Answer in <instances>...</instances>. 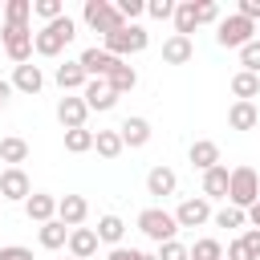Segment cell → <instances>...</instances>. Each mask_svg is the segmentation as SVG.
<instances>
[{
    "label": "cell",
    "mask_w": 260,
    "mask_h": 260,
    "mask_svg": "<svg viewBox=\"0 0 260 260\" xmlns=\"http://www.w3.org/2000/svg\"><path fill=\"white\" fill-rule=\"evenodd\" d=\"M73 37H77V24H73L69 16H57L53 24H41V28L32 32V53H41V57H57Z\"/></svg>",
    "instance_id": "6da1fadb"
},
{
    "label": "cell",
    "mask_w": 260,
    "mask_h": 260,
    "mask_svg": "<svg viewBox=\"0 0 260 260\" xmlns=\"http://www.w3.org/2000/svg\"><path fill=\"white\" fill-rule=\"evenodd\" d=\"M102 41H106L102 49H106L110 57H118V61H126L130 53H142V49L150 45V32H146L142 24H122L118 32H110V37H102Z\"/></svg>",
    "instance_id": "7a4b0ae2"
},
{
    "label": "cell",
    "mask_w": 260,
    "mask_h": 260,
    "mask_svg": "<svg viewBox=\"0 0 260 260\" xmlns=\"http://www.w3.org/2000/svg\"><path fill=\"white\" fill-rule=\"evenodd\" d=\"M228 199H232V207L248 211V207L260 199V175H256L252 167H236L232 179H228Z\"/></svg>",
    "instance_id": "3957f363"
},
{
    "label": "cell",
    "mask_w": 260,
    "mask_h": 260,
    "mask_svg": "<svg viewBox=\"0 0 260 260\" xmlns=\"http://www.w3.org/2000/svg\"><path fill=\"white\" fill-rule=\"evenodd\" d=\"M81 20H85L93 32H102V37H110V32H118V28L126 24L122 12H118V4H110V0H85Z\"/></svg>",
    "instance_id": "277c9868"
},
{
    "label": "cell",
    "mask_w": 260,
    "mask_h": 260,
    "mask_svg": "<svg viewBox=\"0 0 260 260\" xmlns=\"http://www.w3.org/2000/svg\"><path fill=\"white\" fill-rule=\"evenodd\" d=\"M138 232H142L146 240H154V244H167V240H175L179 223H175V215L162 211V207H142V211H138Z\"/></svg>",
    "instance_id": "5b68a950"
},
{
    "label": "cell",
    "mask_w": 260,
    "mask_h": 260,
    "mask_svg": "<svg viewBox=\"0 0 260 260\" xmlns=\"http://www.w3.org/2000/svg\"><path fill=\"white\" fill-rule=\"evenodd\" d=\"M252 32H256V24L244 20L240 12H232V16H223V20L215 24V41H219L223 49H244L248 41H256Z\"/></svg>",
    "instance_id": "8992f818"
},
{
    "label": "cell",
    "mask_w": 260,
    "mask_h": 260,
    "mask_svg": "<svg viewBox=\"0 0 260 260\" xmlns=\"http://www.w3.org/2000/svg\"><path fill=\"white\" fill-rule=\"evenodd\" d=\"M4 53L16 61V65H28L32 57V24H4Z\"/></svg>",
    "instance_id": "52a82bcc"
},
{
    "label": "cell",
    "mask_w": 260,
    "mask_h": 260,
    "mask_svg": "<svg viewBox=\"0 0 260 260\" xmlns=\"http://www.w3.org/2000/svg\"><path fill=\"white\" fill-rule=\"evenodd\" d=\"M28 195H32L28 175H24L20 167H4V171H0V199H8V203H24Z\"/></svg>",
    "instance_id": "ba28073f"
},
{
    "label": "cell",
    "mask_w": 260,
    "mask_h": 260,
    "mask_svg": "<svg viewBox=\"0 0 260 260\" xmlns=\"http://www.w3.org/2000/svg\"><path fill=\"white\" fill-rule=\"evenodd\" d=\"M81 102H85V110H114L118 106V93L110 89L106 77H89L85 89H81Z\"/></svg>",
    "instance_id": "9c48e42d"
},
{
    "label": "cell",
    "mask_w": 260,
    "mask_h": 260,
    "mask_svg": "<svg viewBox=\"0 0 260 260\" xmlns=\"http://www.w3.org/2000/svg\"><path fill=\"white\" fill-rule=\"evenodd\" d=\"M207 219H211V203H207L203 195L183 199V203H179V211H175V223H179V228H203Z\"/></svg>",
    "instance_id": "30bf717a"
},
{
    "label": "cell",
    "mask_w": 260,
    "mask_h": 260,
    "mask_svg": "<svg viewBox=\"0 0 260 260\" xmlns=\"http://www.w3.org/2000/svg\"><path fill=\"white\" fill-rule=\"evenodd\" d=\"M85 102H81V93H65L61 102H57V122L65 126V130H81L85 126Z\"/></svg>",
    "instance_id": "8fae6325"
},
{
    "label": "cell",
    "mask_w": 260,
    "mask_h": 260,
    "mask_svg": "<svg viewBox=\"0 0 260 260\" xmlns=\"http://www.w3.org/2000/svg\"><path fill=\"white\" fill-rule=\"evenodd\" d=\"M85 215H89L85 195H61V199H57V219H61L65 228H81Z\"/></svg>",
    "instance_id": "7c38bea8"
},
{
    "label": "cell",
    "mask_w": 260,
    "mask_h": 260,
    "mask_svg": "<svg viewBox=\"0 0 260 260\" xmlns=\"http://www.w3.org/2000/svg\"><path fill=\"white\" fill-rule=\"evenodd\" d=\"M77 61H81L85 77H110V73H114V65H118V57H110V53H106V49H98V45H93V49H85Z\"/></svg>",
    "instance_id": "4fadbf2b"
},
{
    "label": "cell",
    "mask_w": 260,
    "mask_h": 260,
    "mask_svg": "<svg viewBox=\"0 0 260 260\" xmlns=\"http://www.w3.org/2000/svg\"><path fill=\"white\" fill-rule=\"evenodd\" d=\"M65 248H69L73 260H89V256L98 252V232H93V228H69Z\"/></svg>",
    "instance_id": "5bb4252c"
},
{
    "label": "cell",
    "mask_w": 260,
    "mask_h": 260,
    "mask_svg": "<svg viewBox=\"0 0 260 260\" xmlns=\"http://www.w3.org/2000/svg\"><path fill=\"white\" fill-rule=\"evenodd\" d=\"M24 215H28L32 223H49V219H57V199L45 195V191H32V195L24 199Z\"/></svg>",
    "instance_id": "9a60e30c"
},
{
    "label": "cell",
    "mask_w": 260,
    "mask_h": 260,
    "mask_svg": "<svg viewBox=\"0 0 260 260\" xmlns=\"http://www.w3.org/2000/svg\"><path fill=\"white\" fill-rule=\"evenodd\" d=\"M195 57V45H191V37H179V32H171L167 41H162V61L167 65H187Z\"/></svg>",
    "instance_id": "2e32d148"
},
{
    "label": "cell",
    "mask_w": 260,
    "mask_h": 260,
    "mask_svg": "<svg viewBox=\"0 0 260 260\" xmlns=\"http://www.w3.org/2000/svg\"><path fill=\"white\" fill-rule=\"evenodd\" d=\"M175 187H179V175H175L171 167H154V171L146 175V195H154V199L175 195Z\"/></svg>",
    "instance_id": "e0dca14e"
},
{
    "label": "cell",
    "mask_w": 260,
    "mask_h": 260,
    "mask_svg": "<svg viewBox=\"0 0 260 260\" xmlns=\"http://www.w3.org/2000/svg\"><path fill=\"white\" fill-rule=\"evenodd\" d=\"M57 85H61V93H77V89H85V69H81V61H65V65H57Z\"/></svg>",
    "instance_id": "ac0fdd59"
},
{
    "label": "cell",
    "mask_w": 260,
    "mask_h": 260,
    "mask_svg": "<svg viewBox=\"0 0 260 260\" xmlns=\"http://www.w3.org/2000/svg\"><path fill=\"white\" fill-rule=\"evenodd\" d=\"M118 134H122V146L138 150V146L150 142V122H146V118H126V122L118 126Z\"/></svg>",
    "instance_id": "d6986e66"
},
{
    "label": "cell",
    "mask_w": 260,
    "mask_h": 260,
    "mask_svg": "<svg viewBox=\"0 0 260 260\" xmlns=\"http://www.w3.org/2000/svg\"><path fill=\"white\" fill-rule=\"evenodd\" d=\"M228 179H232V171L219 162V167H211V171H203V199L211 203V199H228Z\"/></svg>",
    "instance_id": "ffe728a7"
},
{
    "label": "cell",
    "mask_w": 260,
    "mask_h": 260,
    "mask_svg": "<svg viewBox=\"0 0 260 260\" xmlns=\"http://www.w3.org/2000/svg\"><path fill=\"white\" fill-rule=\"evenodd\" d=\"M41 85H45L41 65H16V69H12V89H20V93H41Z\"/></svg>",
    "instance_id": "44dd1931"
},
{
    "label": "cell",
    "mask_w": 260,
    "mask_h": 260,
    "mask_svg": "<svg viewBox=\"0 0 260 260\" xmlns=\"http://www.w3.org/2000/svg\"><path fill=\"white\" fill-rule=\"evenodd\" d=\"M256 122H260L256 102H236V106L228 110V126H232V130H256Z\"/></svg>",
    "instance_id": "7402d4cb"
},
{
    "label": "cell",
    "mask_w": 260,
    "mask_h": 260,
    "mask_svg": "<svg viewBox=\"0 0 260 260\" xmlns=\"http://www.w3.org/2000/svg\"><path fill=\"white\" fill-rule=\"evenodd\" d=\"M191 167H199V171H211V167H219V146H215L211 138H199V142H191Z\"/></svg>",
    "instance_id": "603a6c76"
},
{
    "label": "cell",
    "mask_w": 260,
    "mask_h": 260,
    "mask_svg": "<svg viewBox=\"0 0 260 260\" xmlns=\"http://www.w3.org/2000/svg\"><path fill=\"white\" fill-rule=\"evenodd\" d=\"M93 232H98V244L118 248V244H122V236H126V223H122V215H102Z\"/></svg>",
    "instance_id": "cb8c5ba5"
},
{
    "label": "cell",
    "mask_w": 260,
    "mask_h": 260,
    "mask_svg": "<svg viewBox=\"0 0 260 260\" xmlns=\"http://www.w3.org/2000/svg\"><path fill=\"white\" fill-rule=\"evenodd\" d=\"M37 240H41V248L57 252V248H65V240H69V228H65L61 219H49V223H41V228H37Z\"/></svg>",
    "instance_id": "d4e9b609"
},
{
    "label": "cell",
    "mask_w": 260,
    "mask_h": 260,
    "mask_svg": "<svg viewBox=\"0 0 260 260\" xmlns=\"http://www.w3.org/2000/svg\"><path fill=\"white\" fill-rule=\"evenodd\" d=\"M24 158H28V142H24V138H16V134L0 138V162H4V167H20Z\"/></svg>",
    "instance_id": "484cf974"
},
{
    "label": "cell",
    "mask_w": 260,
    "mask_h": 260,
    "mask_svg": "<svg viewBox=\"0 0 260 260\" xmlns=\"http://www.w3.org/2000/svg\"><path fill=\"white\" fill-rule=\"evenodd\" d=\"M106 81H110V89H114V93L122 98V93H130V89L138 85V73H134V65H126V61H118V65H114V73H110Z\"/></svg>",
    "instance_id": "4316f807"
},
{
    "label": "cell",
    "mask_w": 260,
    "mask_h": 260,
    "mask_svg": "<svg viewBox=\"0 0 260 260\" xmlns=\"http://www.w3.org/2000/svg\"><path fill=\"white\" fill-rule=\"evenodd\" d=\"M93 150H98L102 158H118L126 146H122V134H118V130H98V134H93Z\"/></svg>",
    "instance_id": "83f0119b"
},
{
    "label": "cell",
    "mask_w": 260,
    "mask_h": 260,
    "mask_svg": "<svg viewBox=\"0 0 260 260\" xmlns=\"http://www.w3.org/2000/svg\"><path fill=\"white\" fill-rule=\"evenodd\" d=\"M232 93H236V102H252V98L260 93V77H256V73H244V69H240V73L232 77Z\"/></svg>",
    "instance_id": "f1b7e54d"
},
{
    "label": "cell",
    "mask_w": 260,
    "mask_h": 260,
    "mask_svg": "<svg viewBox=\"0 0 260 260\" xmlns=\"http://www.w3.org/2000/svg\"><path fill=\"white\" fill-rule=\"evenodd\" d=\"M175 32L179 37H191L195 32V0H183V4H175Z\"/></svg>",
    "instance_id": "f546056e"
},
{
    "label": "cell",
    "mask_w": 260,
    "mask_h": 260,
    "mask_svg": "<svg viewBox=\"0 0 260 260\" xmlns=\"http://www.w3.org/2000/svg\"><path fill=\"white\" fill-rule=\"evenodd\" d=\"M32 0H4V24H28Z\"/></svg>",
    "instance_id": "4dcf8cb0"
},
{
    "label": "cell",
    "mask_w": 260,
    "mask_h": 260,
    "mask_svg": "<svg viewBox=\"0 0 260 260\" xmlns=\"http://www.w3.org/2000/svg\"><path fill=\"white\" fill-rule=\"evenodd\" d=\"M65 150L69 154H85V150H93V130H65Z\"/></svg>",
    "instance_id": "1f68e13d"
},
{
    "label": "cell",
    "mask_w": 260,
    "mask_h": 260,
    "mask_svg": "<svg viewBox=\"0 0 260 260\" xmlns=\"http://www.w3.org/2000/svg\"><path fill=\"white\" fill-rule=\"evenodd\" d=\"M211 219H215V228H244V223H248V215H244L240 207H232V203L219 207V211H211Z\"/></svg>",
    "instance_id": "d6a6232c"
},
{
    "label": "cell",
    "mask_w": 260,
    "mask_h": 260,
    "mask_svg": "<svg viewBox=\"0 0 260 260\" xmlns=\"http://www.w3.org/2000/svg\"><path fill=\"white\" fill-rule=\"evenodd\" d=\"M191 260H223V244L219 240H195V248H187Z\"/></svg>",
    "instance_id": "836d02e7"
},
{
    "label": "cell",
    "mask_w": 260,
    "mask_h": 260,
    "mask_svg": "<svg viewBox=\"0 0 260 260\" xmlns=\"http://www.w3.org/2000/svg\"><path fill=\"white\" fill-rule=\"evenodd\" d=\"M32 16H41L45 24H53L57 16H65V4L61 0H32Z\"/></svg>",
    "instance_id": "e575fe53"
},
{
    "label": "cell",
    "mask_w": 260,
    "mask_h": 260,
    "mask_svg": "<svg viewBox=\"0 0 260 260\" xmlns=\"http://www.w3.org/2000/svg\"><path fill=\"white\" fill-rule=\"evenodd\" d=\"M240 65H244V73H256L260 77V41H248L240 49Z\"/></svg>",
    "instance_id": "d590c367"
},
{
    "label": "cell",
    "mask_w": 260,
    "mask_h": 260,
    "mask_svg": "<svg viewBox=\"0 0 260 260\" xmlns=\"http://www.w3.org/2000/svg\"><path fill=\"white\" fill-rule=\"evenodd\" d=\"M199 24H219V4L199 0V4H195V28H199Z\"/></svg>",
    "instance_id": "8d00e7d4"
},
{
    "label": "cell",
    "mask_w": 260,
    "mask_h": 260,
    "mask_svg": "<svg viewBox=\"0 0 260 260\" xmlns=\"http://www.w3.org/2000/svg\"><path fill=\"white\" fill-rule=\"evenodd\" d=\"M154 260H191V252H187V244L167 240V244H158V256H154Z\"/></svg>",
    "instance_id": "74e56055"
},
{
    "label": "cell",
    "mask_w": 260,
    "mask_h": 260,
    "mask_svg": "<svg viewBox=\"0 0 260 260\" xmlns=\"http://www.w3.org/2000/svg\"><path fill=\"white\" fill-rule=\"evenodd\" d=\"M118 12H122V20H126V24H134V20L146 12V4H142V0H118Z\"/></svg>",
    "instance_id": "f35d334b"
},
{
    "label": "cell",
    "mask_w": 260,
    "mask_h": 260,
    "mask_svg": "<svg viewBox=\"0 0 260 260\" xmlns=\"http://www.w3.org/2000/svg\"><path fill=\"white\" fill-rule=\"evenodd\" d=\"M146 12H150L154 20H171V16H175V0H150Z\"/></svg>",
    "instance_id": "ab89813d"
},
{
    "label": "cell",
    "mask_w": 260,
    "mask_h": 260,
    "mask_svg": "<svg viewBox=\"0 0 260 260\" xmlns=\"http://www.w3.org/2000/svg\"><path fill=\"white\" fill-rule=\"evenodd\" d=\"M240 244L248 248V256H252V260H260V228H248V232L240 236Z\"/></svg>",
    "instance_id": "60d3db41"
},
{
    "label": "cell",
    "mask_w": 260,
    "mask_h": 260,
    "mask_svg": "<svg viewBox=\"0 0 260 260\" xmlns=\"http://www.w3.org/2000/svg\"><path fill=\"white\" fill-rule=\"evenodd\" d=\"M0 260H32V248H20V244H8V248H0Z\"/></svg>",
    "instance_id": "b9f144b4"
},
{
    "label": "cell",
    "mask_w": 260,
    "mask_h": 260,
    "mask_svg": "<svg viewBox=\"0 0 260 260\" xmlns=\"http://www.w3.org/2000/svg\"><path fill=\"white\" fill-rule=\"evenodd\" d=\"M236 12H240L244 20H252V24H256V20H260V0H240V8H236Z\"/></svg>",
    "instance_id": "7bdbcfd3"
},
{
    "label": "cell",
    "mask_w": 260,
    "mask_h": 260,
    "mask_svg": "<svg viewBox=\"0 0 260 260\" xmlns=\"http://www.w3.org/2000/svg\"><path fill=\"white\" fill-rule=\"evenodd\" d=\"M138 256H142L138 248H122V244H118V248H110V256H106V260H138Z\"/></svg>",
    "instance_id": "ee69618b"
},
{
    "label": "cell",
    "mask_w": 260,
    "mask_h": 260,
    "mask_svg": "<svg viewBox=\"0 0 260 260\" xmlns=\"http://www.w3.org/2000/svg\"><path fill=\"white\" fill-rule=\"evenodd\" d=\"M228 260H252V256H248V248H244L240 240H232V244H228Z\"/></svg>",
    "instance_id": "f6af8a7d"
},
{
    "label": "cell",
    "mask_w": 260,
    "mask_h": 260,
    "mask_svg": "<svg viewBox=\"0 0 260 260\" xmlns=\"http://www.w3.org/2000/svg\"><path fill=\"white\" fill-rule=\"evenodd\" d=\"M244 215H248V223H252V228H260V199H256V203H252Z\"/></svg>",
    "instance_id": "bcb514c9"
},
{
    "label": "cell",
    "mask_w": 260,
    "mask_h": 260,
    "mask_svg": "<svg viewBox=\"0 0 260 260\" xmlns=\"http://www.w3.org/2000/svg\"><path fill=\"white\" fill-rule=\"evenodd\" d=\"M8 98H12V81H0V110L8 106Z\"/></svg>",
    "instance_id": "7dc6e473"
},
{
    "label": "cell",
    "mask_w": 260,
    "mask_h": 260,
    "mask_svg": "<svg viewBox=\"0 0 260 260\" xmlns=\"http://www.w3.org/2000/svg\"><path fill=\"white\" fill-rule=\"evenodd\" d=\"M138 260H154V256H150V252H142V256H138Z\"/></svg>",
    "instance_id": "c3c4849f"
},
{
    "label": "cell",
    "mask_w": 260,
    "mask_h": 260,
    "mask_svg": "<svg viewBox=\"0 0 260 260\" xmlns=\"http://www.w3.org/2000/svg\"><path fill=\"white\" fill-rule=\"evenodd\" d=\"M0 12H4V4H0Z\"/></svg>",
    "instance_id": "681fc988"
},
{
    "label": "cell",
    "mask_w": 260,
    "mask_h": 260,
    "mask_svg": "<svg viewBox=\"0 0 260 260\" xmlns=\"http://www.w3.org/2000/svg\"><path fill=\"white\" fill-rule=\"evenodd\" d=\"M65 260H73V256H65Z\"/></svg>",
    "instance_id": "f907efd6"
},
{
    "label": "cell",
    "mask_w": 260,
    "mask_h": 260,
    "mask_svg": "<svg viewBox=\"0 0 260 260\" xmlns=\"http://www.w3.org/2000/svg\"><path fill=\"white\" fill-rule=\"evenodd\" d=\"M0 171H4V162H0Z\"/></svg>",
    "instance_id": "816d5d0a"
}]
</instances>
